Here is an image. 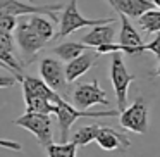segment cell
I'll return each mask as SVG.
<instances>
[{
  "instance_id": "cb8c5ba5",
  "label": "cell",
  "mask_w": 160,
  "mask_h": 157,
  "mask_svg": "<svg viewBox=\"0 0 160 157\" xmlns=\"http://www.w3.org/2000/svg\"><path fill=\"white\" fill-rule=\"evenodd\" d=\"M115 52H121V45L119 43H108V45L97 47L98 55H107V54H115Z\"/></svg>"
},
{
  "instance_id": "30bf717a",
  "label": "cell",
  "mask_w": 160,
  "mask_h": 157,
  "mask_svg": "<svg viewBox=\"0 0 160 157\" xmlns=\"http://www.w3.org/2000/svg\"><path fill=\"white\" fill-rule=\"evenodd\" d=\"M119 21H121V31H119V45H121V52L129 54V55H136V54L143 52V40L141 35L136 31V28L129 23L126 16L119 14Z\"/></svg>"
},
{
  "instance_id": "44dd1931",
  "label": "cell",
  "mask_w": 160,
  "mask_h": 157,
  "mask_svg": "<svg viewBox=\"0 0 160 157\" xmlns=\"http://www.w3.org/2000/svg\"><path fill=\"white\" fill-rule=\"evenodd\" d=\"M26 102V112H40V114H52L53 104H50L48 100L40 97H33V95H24Z\"/></svg>"
},
{
  "instance_id": "8fae6325",
  "label": "cell",
  "mask_w": 160,
  "mask_h": 157,
  "mask_svg": "<svg viewBox=\"0 0 160 157\" xmlns=\"http://www.w3.org/2000/svg\"><path fill=\"white\" fill-rule=\"evenodd\" d=\"M97 57H98L97 52H90V50H86V52H83L81 55H78L76 59L66 62V66H64L66 81L67 83H74V81L79 80L83 74H86L88 71L93 67V64L97 62Z\"/></svg>"
},
{
  "instance_id": "484cf974",
  "label": "cell",
  "mask_w": 160,
  "mask_h": 157,
  "mask_svg": "<svg viewBox=\"0 0 160 157\" xmlns=\"http://www.w3.org/2000/svg\"><path fill=\"white\" fill-rule=\"evenodd\" d=\"M150 2L153 4V7H155V9H160V0H150Z\"/></svg>"
},
{
  "instance_id": "7a4b0ae2",
  "label": "cell",
  "mask_w": 160,
  "mask_h": 157,
  "mask_svg": "<svg viewBox=\"0 0 160 157\" xmlns=\"http://www.w3.org/2000/svg\"><path fill=\"white\" fill-rule=\"evenodd\" d=\"M115 21H117L115 18H100V19L84 18L78 11V0H71L69 4L64 7L62 18L59 19L60 28H59L57 36L64 38V36L71 35V33L78 31L81 28H93V26H98V24H108V23H115Z\"/></svg>"
},
{
  "instance_id": "d4e9b609",
  "label": "cell",
  "mask_w": 160,
  "mask_h": 157,
  "mask_svg": "<svg viewBox=\"0 0 160 157\" xmlns=\"http://www.w3.org/2000/svg\"><path fill=\"white\" fill-rule=\"evenodd\" d=\"M18 83L16 76H4V74H0V88H11Z\"/></svg>"
},
{
  "instance_id": "3957f363",
  "label": "cell",
  "mask_w": 160,
  "mask_h": 157,
  "mask_svg": "<svg viewBox=\"0 0 160 157\" xmlns=\"http://www.w3.org/2000/svg\"><path fill=\"white\" fill-rule=\"evenodd\" d=\"M110 81L114 86V93L117 98V111H124L128 107V93H129V85L134 81V74L128 71L122 59L121 52L112 54V62H110Z\"/></svg>"
},
{
  "instance_id": "9c48e42d",
  "label": "cell",
  "mask_w": 160,
  "mask_h": 157,
  "mask_svg": "<svg viewBox=\"0 0 160 157\" xmlns=\"http://www.w3.org/2000/svg\"><path fill=\"white\" fill-rule=\"evenodd\" d=\"M40 80L47 85L48 88H52L57 93H64L67 88L66 74H64V66L60 60L52 59V57H45L40 62Z\"/></svg>"
},
{
  "instance_id": "7402d4cb",
  "label": "cell",
  "mask_w": 160,
  "mask_h": 157,
  "mask_svg": "<svg viewBox=\"0 0 160 157\" xmlns=\"http://www.w3.org/2000/svg\"><path fill=\"white\" fill-rule=\"evenodd\" d=\"M16 23H18V18H12V16H9V14L0 12V31L12 33L16 28Z\"/></svg>"
},
{
  "instance_id": "4fadbf2b",
  "label": "cell",
  "mask_w": 160,
  "mask_h": 157,
  "mask_svg": "<svg viewBox=\"0 0 160 157\" xmlns=\"http://www.w3.org/2000/svg\"><path fill=\"white\" fill-rule=\"evenodd\" d=\"M114 36H115V23H108V24H98L93 26L86 35L83 36L81 43L86 47H102V45H108L114 43Z\"/></svg>"
},
{
  "instance_id": "ba28073f",
  "label": "cell",
  "mask_w": 160,
  "mask_h": 157,
  "mask_svg": "<svg viewBox=\"0 0 160 157\" xmlns=\"http://www.w3.org/2000/svg\"><path fill=\"white\" fill-rule=\"evenodd\" d=\"M14 42H18L22 55H24L28 60H31L33 57L45 47V42H43V40L31 29V26L28 24L26 16H21V18L18 19V23H16Z\"/></svg>"
},
{
  "instance_id": "277c9868",
  "label": "cell",
  "mask_w": 160,
  "mask_h": 157,
  "mask_svg": "<svg viewBox=\"0 0 160 157\" xmlns=\"http://www.w3.org/2000/svg\"><path fill=\"white\" fill-rule=\"evenodd\" d=\"M62 4H48V5H38V4H24L19 0H0V12L9 14L12 18H21V16H31L40 14L45 18L52 19L53 23L59 24V18L55 12L62 11Z\"/></svg>"
},
{
  "instance_id": "e0dca14e",
  "label": "cell",
  "mask_w": 160,
  "mask_h": 157,
  "mask_svg": "<svg viewBox=\"0 0 160 157\" xmlns=\"http://www.w3.org/2000/svg\"><path fill=\"white\" fill-rule=\"evenodd\" d=\"M86 50L88 49L83 43H78V42H64V43H59L57 47H53V54L59 55V59L64 60V62H69V60L76 59L78 55H81Z\"/></svg>"
},
{
  "instance_id": "6da1fadb",
  "label": "cell",
  "mask_w": 160,
  "mask_h": 157,
  "mask_svg": "<svg viewBox=\"0 0 160 157\" xmlns=\"http://www.w3.org/2000/svg\"><path fill=\"white\" fill-rule=\"evenodd\" d=\"M52 114L57 116L59 129H60V143H64V142H69L71 128L79 118H115V116H119V111H97V112L78 111L64 97H59L53 102Z\"/></svg>"
},
{
  "instance_id": "8992f818",
  "label": "cell",
  "mask_w": 160,
  "mask_h": 157,
  "mask_svg": "<svg viewBox=\"0 0 160 157\" xmlns=\"http://www.w3.org/2000/svg\"><path fill=\"white\" fill-rule=\"evenodd\" d=\"M121 126L138 135H145L148 131V104L145 97H136L129 107L119 112Z\"/></svg>"
},
{
  "instance_id": "d6986e66",
  "label": "cell",
  "mask_w": 160,
  "mask_h": 157,
  "mask_svg": "<svg viewBox=\"0 0 160 157\" xmlns=\"http://www.w3.org/2000/svg\"><path fill=\"white\" fill-rule=\"evenodd\" d=\"M100 128H102V124L83 126V128H79L72 135V140H71V142L76 143V147H86V145H90L91 142H95V138H97Z\"/></svg>"
},
{
  "instance_id": "52a82bcc",
  "label": "cell",
  "mask_w": 160,
  "mask_h": 157,
  "mask_svg": "<svg viewBox=\"0 0 160 157\" xmlns=\"http://www.w3.org/2000/svg\"><path fill=\"white\" fill-rule=\"evenodd\" d=\"M72 107H76L78 111H88L93 105H108L107 92L98 85L97 80L90 81V83H81L72 90Z\"/></svg>"
},
{
  "instance_id": "603a6c76",
  "label": "cell",
  "mask_w": 160,
  "mask_h": 157,
  "mask_svg": "<svg viewBox=\"0 0 160 157\" xmlns=\"http://www.w3.org/2000/svg\"><path fill=\"white\" fill-rule=\"evenodd\" d=\"M143 52H152L157 59H160V33H157V36L150 43L143 45Z\"/></svg>"
},
{
  "instance_id": "ffe728a7",
  "label": "cell",
  "mask_w": 160,
  "mask_h": 157,
  "mask_svg": "<svg viewBox=\"0 0 160 157\" xmlns=\"http://www.w3.org/2000/svg\"><path fill=\"white\" fill-rule=\"evenodd\" d=\"M48 157H76L78 147L74 142H64V143H50L45 147Z\"/></svg>"
},
{
  "instance_id": "83f0119b",
  "label": "cell",
  "mask_w": 160,
  "mask_h": 157,
  "mask_svg": "<svg viewBox=\"0 0 160 157\" xmlns=\"http://www.w3.org/2000/svg\"><path fill=\"white\" fill-rule=\"evenodd\" d=\"M0 67H4V69H7V66H5V64L2 62V60H0Z\"/></svg>"
},
{
  "instance_id": "4316f807",
  "label": "cell",
  "mask_w": 160,
  "mask_h": 157,
  "mask_svg": "<svg viewBox=\"0 0 160 157\" xmlns=\"http://www.w3.org/2000/svg\"><path fill=\"white\" fill-rule=\"evenodd\" d=\"M153 76H160V62H158V66H157V69L153 71Z\"/></svg>"
},
{
  "instance_id": "5bb4252c",
  "label": "cell",
  "mask_w": 160,
  "mask_h": 157,
  "mask_svg": "<svg viewBox=\"0 0 160 157\" xmlns=\"http://www.w3.org/2000/svg\"><path fill=\"white\" fill-rule=\"evenodd\" d=\"M22 83V93L24 95H33V97H40V98H45L48 100L50 104L57 100L59 97H62L60 93L53 92L52 88H48L45 83H43L40 78H35V76H22L19 80Z\"/></svg>"
},
{
  "instance_id": "9a60e30c",
  "label": "cell",
  "mask_w": 160,
  "mask_h": 157,
  "mask_svg": "<svg viewBox=\"0 0 160 157\" xmlns=\"http://www.w3.org/2000/svg\"><path fill=\"white\" fill-rule=\"evenodd\" d=\"M107 2L114 7V11L131 19H138L146 11L155 9L150 0H107Z\"/></svg>"
},
{
  "instance_id": "7c38bea8",
  "label": "cell",
  "mask_w": 160,
  "mask_h": 157,
  "mask_svg": "<svg viewBox=\"0 0 160 157\" xmlns=\"http://www.w3.org/2000/svg\"><path fill=\"white\" fill-rule=\"evenodd\" d=\"M95 142L103 150H108V152H124L131 147V140L128 136L108 128V126H102Z\"/></svg>"
},
{
  "instance_id": "ac0fdd59",
  "label": "cell",
  "mask_w": 160,
  "mask_h": 157,
  "mask_svg": "<svg viewBox=\"0 0 160 157\" xmlns=\"http://www.w3.org/2000/svg\"><path fill=\"white\" fill-rule=\"evenodd\" d=\"M138 26L145 33H160V9H150L139 16Z\"/></svg>"
},
{
  "instance_id": "5b68a950",
  "label": "cell",
  "mask_w": 160,
  "mask_h": 157,
  "mask_svg": "<svg viewBox=\"0 0 160 157\" xmlns=\"http://www.w3.org/2000/svg\"><path fill=\"white\" fill-rule=\"evenodd\" d=\"M14 124L28 129L29 133L36 136L38 143L45 149L50 143H53V131H52V118L48 114L40 112H26L21 118L14 119Z\"/></svg>"
},
{
  "instance_id": "2e32d148",
  "label": "cell",
  "mask_w": 160,
  "mask_h": 157,
  "mask_svg": "<svg viewBox=\"0 0 160 157\" xmlns=\"http://www.w3.org/2000/svg\"><path fill=\"white\" fill-rule=\"evenodd\" d=\"M28 19V24L31 26V29L43 40V42H50V40L55 36V29H53V24L45 18V16H40V14H31V16H26Z\"/></svg>"
}]
</instances>
